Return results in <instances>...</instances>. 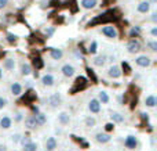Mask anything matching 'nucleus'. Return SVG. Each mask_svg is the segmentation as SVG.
<instances>
[{
    "mask_svg": "<svg viewBox=\"0 0 157 151\" xmlns=\"http://www.w3.org/2000/svg\"><path fill=\"white\" fill-rule=\"evenodd\" d=\"M2 79H3V69L0 68V80H2Z\"/></svg>",
    "mask_w": 157,
    "mask_h": 151,
    "instance_id": "43",
    "label": "nucleus"
},
{
    "mask_svg": "<svg viewBox=\"0 0 157 151\" xmlns=\"http://www.w3.org/2000/svg\"><path fill=\"white\" fill-rule=\"evenodd\" d=\"M19 140H21V135H18V133L11 136V141H13V143H19Z\"/></svg>",
    "mask_w": 157,
    "mask_h": 151,
    "instance_id": "31",
    "label": "nucleus"
},
{
    "mask_svg": "<svg viewBox=\"0 0 157 151\" xmlns=\"http://www.w3.org/2000/svg\"><path fill=\"white\" fill-rule=\"evenodd\" d=\"M105 63H106V55H98V57L94 58V64L97 67H102Z\"/></svg>",
    "mask_w": 157,
    "mask_h": 151,
    "instance_id": "27",
    "label": "nucleus"
},
{
    "mask_svg": "<svg viewBox=\"0 0 157 151\" xmlns=\"http://www.w3.org/2000/svg\"><path fill=\"white\" fill-rule=\"evenodd\" d=\"M139 33H141V28H139V27H134L130 31V35L131 36H136V35H139Z\"/></svg>",
    "mask_w": 157,
    "mask_h": 151,
    "instance_id": "30",
    "label": "nucleus"
},
{
    "mask_svg": "<svg viewBox=\"0 0 157 151\" xmlns=\"http://www.w3.org/2000/svg\"><path fill=\"white\" fill-rule=\"evenodd\" d=\"M19 141H21V144H22V146H24V144L29 143V141H32V140H30V137H28V136H25V137H21V140H19Z\"/></svg>",
    "mask_w": 157,
    "mask_h": 151,
    "instance_id": "35",
    "label": "nucleus"
},
{
    "mask_svg": "<svg viewBox=\"0 0 157 151\" xmlns=\"http://www.w3.org/2000/svg\"><path fill=\"white\" fill-rule=\"evenodd\" d=\"M145 105H146L147 108H155L156 104H157V99L155 94H149V96L145 97Z\"/></svg>",
    "mask_w": 157,
    "mask_h": 151,
    "instance_id": "14",
    "label": "nucleus"
},
{
    "mask_svg": "<svg viewBox=\"0 0 157 151\" xmlns=\"http://www.w3.org/2000/svg\"><path fill=\"white\" fill-rule=\"evenodd\" d=\"M61 94L59 93H52L51 96L48 97V104L51 105V107H58V105L61 104Z\"/></svg>",
    "mask_w": 157,
    "mask_h": 151,
    "instance_id": "12",
    "label": "nucleus"
},
{
    "mask_svg": "<svg viewBox=\"0 0 157 151\" xmlns=\"http://www.w3.org/2000/svg\"><path fill=\"white\" fill-rule=\"evenodd\" d=\"M125 47H127V51L130 53V54H135V53H139L142 50L141 43H139L138 40H135V39H132V40L128 42Z\"/></svg>",
    "mask_w": 157,
    "mask_h": 151,
    "instance_id": "1",
    "label": "nucleus"
},
{
    "mask_svg": "<svg viewBox=\"0 0 157 151\" xmlns=\"http://www.w3.org/2000/svg\"><path fill=\"white\" fill-rule=\"evenodd\" d=\"M7 4H8V0H0V8L6 7Z\"/></svg>",
    "mask_w": 157,
    "mask_h": 151,
    "instance_id": "38",
    "label": "nucleus"
},
{
    "mask_svg": "<svg viewBox=\"0 0 157 151\" xmlns=\"http://www.w3.org/2000/svg\"><path fill=\"white\" fill-rule=\"evenodd\" d=\"M102 33L106 36V38L110 39H116L117 38V31L113 25H106V27L102 28Z\"/></svg>",
    "mask_w": 157,
    "mask_h": 151,
    "instance_id": "3",
    "label": "nucleus"
},
{
    "mask_svg": "<svg viewBox=\"0 0 157 151\" xmlns=\"http://www.w3.org/2000/svg\"><path fill=\"white\" fill-rule=\"evenodd\" d=\"M58 122H59L62 126H66V125L71 124V114L66 112V111H62V112L58 114Z\"/></svg>",
    "mask_w": 157,
    "mask_h": 151,
    "instance_id": "8",
    "label": "nucleus"
},
{
    "mask_svg": "<svg viewBox=\"0 0 157 151\" xmlns=\"http://www.w3.org/2000/svg\"><path fill=\"white\" fill-rule=\"evenodd\" d=\"M147 47H149L152 51H157V42L156 40H150V42H147Z\"/></svg>",
    "mask_w": 157,
    "mask_h": 151,
    "instance_id": "29",
    "label": "nucleus"
},
{
    "mask_svg": "<svg viewBox=\"0 0 157 151\" xmlns=\"http://www.w3.org/2000/svg\"><path fill=\"white\" fill-rule=\"evenodd\" d=\"M3 68L6 71H14L15 69V60L14 58H6L3 63Z\"/></svg>",
    "mask_w": 157,
    "mask_h": 151,
    "instance_id": "17",
    "label": "nucleus"
},
{
    "mask_svg": "<svg viewBox=\"0 0 157 151\" xmlns=\"http://www.w3.org/2000/svg\"><path fill=\"white\" fill-rule=\"evenodd\" d=\"M37 149H39V146L35 141H29V143L22 146V151H37Z\"/></svg>",
    "mask_w": 157,
    "mask_h": 151,
    "instance_id": "25",
    "label": "nucleus"
},
{
    "mask_svg": "<svg viewBox=\"0 0 157 151\" xmlns=\"http://www.w3.org/2000/svg\"><path fill=\"white\" fill-rule=\"evenodd\" d=\"M41 83H43L44 86H47V88H51V86H54V83H55L54 75H51V74L43 75V76H41Z\"/></svg>",
    "mask_w": 157,
    "mask_h": 151,
    "instance_id": "10",
    "label": "nucleus"
},
{
    "mask_svg": "<svg viewBox=\"0 0 157 151\" xmlns=\"http://www.w3.org/2000/svg\"><path fill=\"white\" fill-rule=\"evenodd\" d=\"M88 110L91 114H98L101 112V103L98 99H91L88 101Z\"/></svg>",
    "mask_w": 157,
    "mask_h": 151,
    "instance_id": "4",
    "label": "nucleus"
},
{
    "mask_svg": "<svg viewBox=\"0 0 157 151\" xmlns=\"http://www.w3.org/2000/svg\"><path fill=\"white\" fill-rule=\"evenodd\" d=\"M135 63L138 67H142V68H146V67H149L150 64H152V58L149 57V55L144 54V55H138V57L135 58Z\"/></svg>",
    "mask_w": 157,
    "mask_h": 151,
    "instance_id": "2",
    "label": "nucleus"
},
{
    "mask_svg": "<svg viewBox=\"0 0 157 151\" xmlns=\"http://www.w3.org/2000/svg\"><path fill=\"white\" fill-rule=\"evenodd\" d=\"M21 74L24 75V76H29V75L32 74V67H30V64H28V63L21 64Z\"/></svg>",
    "mask_w": 157,
    "mask_h": 151,
    "instance_id": "24",
    "label": "nucleus"
},
{
    "mask_svg": "<svg viewBox=\"0 0 157 151\" xmlns=\"http://www.w3.org/2000/svg\"><path fill=\"white\" fill-rule=\"evenodd\" d=\"M153 22H157V13H152V17H150Z\"/></svg>",
    "mask_w": 157,
    "mask_h": 151,
    "instance_id": "39",
    "label": "nucleus"
},
{
    "mask_svg": "<svg viewBox=\"0 0 157 151\" xmlns=\"http://www.w3.org/2000/svg\"><path fill=\"white\" fill-rule=\"evenodd\" d=\"M136 10H138V13L141 14H146L150 11V2H141L138 4V7H136Z\"/></svg>",
    "mask_w": 157,
    "mask_h": 151,
    "instance_id": "16",
    "label": "nucleus"
},
{
    "mask_svg": "<svg viewBox=\"0 0 157 151\" xmlns=\"http://www.w3.org/2000/svg\"><path fill=\"white\" fill-rule=\"evenodd\" d=\"M35 121H36V125H37V126H43V125L47 124V115L46 114L37 112L35 116Z\"/></svg>",
    "mask_w": 157,
    "mask_h": 151,
    "instance_id": "20",
    "label": "nucleus"
},
{
    "mask_svg": "<svg viewBox=\"0 0 157 151\" xmlns=\"http://www.w3.org/2000/svg\"><path fill=\"white\" fill-rule=\"evenodd\" d=\"M108 75L112 78V79H119V78L121 76V71H120V67H119V65H112V67H109Z\"/></svg>",
    "mask_w": 157,
    "mask_h": 151,
    "instance_id": "9",
    "label": "nucleus"
},
{
    "mask_svg": "<svg viewBox=\"0 0 157 151\" xmlns=\"http://www.w3.org/2000/svg\"><path fill=\"white\" fill-rule=\"evenodd\" d=\"M124 146L127 147V149H130V150H135V149H136V146H138V140H136L135 136L130 135V136H127V137H125V140H124Z\"/></svg>",
    "mask_w": 157,
    "mask_h": 151,
    "instance_id": "7",
    "label": "nucleus"
},
{
    "mask_svg": "<svg viewBox=\"0 0 157 151\" xmlns=\"http://www.w3.org/2000/svg\"><path fill=\"white\" fill-rule=\"evenodd\" d=\"M6 105H7V99H6V97H2V96H0V110H3Z\"/></svg>",
    "mask_w": 157,
    "mask_h": 151,
    "instance_id": "32",
    "label": "nucleus"
},
{
    "mask_svg": "<svg viewBox=\"0 0 157 151\" xmlns=\"http://www.w3.org/2000/svg\"><path fill=\"white\" fill-rule=\"evenodd\" d=\"M110 119L113 121V124H123L124 115H121L120 112H110Z\"/></svg>",
    "mask_w": 157,
    "mask_h": 151,
    "instance_id": "23",
    "label": "nucleus"
},
{
    "mask_svg": "<svg viewBox=\"0 0 157 151\" xmlns=\"http://www.w3.org/2000/svg\"><path fill=\"white\" fill-rule=\"evenodd\" d=\"M150 33H152V36H157V28H156V27H153V28H152V31H150Z\"/></svg>",
    "mask_w": 157,
    "mask_h": 151,
    "instance_id": "40",
    "label": "nucleus"
},
{
    "mask_svg": "<svg viewBox=\"0 0 157 151\" xmlns=\"http://www.w3.org/2000/svg\"><path fill=\"white\" fill-rule=\"evenodd\" d=\"M11 126H13V119H11L10 116L4 115L0 118V128H2V129L7 130V129H10Z\"/></svg>",
    "mask_w": 157,
    "mask_h": 151,
    "instance_id": "11",
    "label": "nucleus"
},
{
    "mask_svg": "<svg viewBox=\"0 0 157 151\" xmlns=\"http://www.w3.org/2000/svg\"><path fill=\"white\" fill-rule=\"evenodd\" d=\"M141 115H142V118H144V119H146V121H147V119H149V116H147V115H149V114H145V112H142Z\"/></svg>",
    "mask_w": 157,
    "mask_h": 151,
    "instance_id": "42",
    "label": "nucleus"
},
{
    "mask_svg": "<svg viewBox=\"0 0 157 151\" xmlns=\"http://www.w3.org/2000/svg\"><path fill=\"white\" fill-rule=\"evenodd\" d=\"M54 28L52 27H48V28H46V29H44V33H46L47 36H52V33H54Z\"/></svg>",
    "mask_w": 157,
    "mask_h": 151,
    "instance_id": "33",
    "label": "nucleus"
},
{
    "mask_svg": "<svg viewBox=\"0 0 157 151\" xmlns=\"http://www.w3.org/2000/svg\"><path fill=\"white\" fill-rule=\"evenodd\" d=\"M98 100H99L101 104H108V103L110 101V97H109V94L106 93L105 90H101L99 93H98Z\"/></svg>",
    "mask_w": 157,
    "mask_h": 151,
    "instance_id": "22",
    "label": "nucleus"
},
{
    "mask_svg": "<svg viewBox=\"0 0 157 151\" xmlns=\"http://www.w3.org/2000/svg\"><path fill=\"white\" fill-rule=\"evenodd\" d=\"M7 40L8 42H15V36H14L13 33H8V35H7Z\"/></svg>",
    "mask_w": 157,
    "mask_h": 151,
    "instance_id": "36",
    "label": "nucleus"
},
{
    "mask_svg": "<svg viewBox=\"0 0 157 151\" xmlns=\"http://www.w3.org/2000/svg\"><path fill=\"white\" fill-rule=\"evenodd\" d=\"M10 90H11V94H13V96H19V94L22 93V86H21V83L13 82V83H11Z\"/></svg>",
    "mask_w": 157,
    "mask_h": 151,
    "instance_id": "19",
    "label": "nucleus"
},
{
    "mask_svg": "<svg viewBox=\"0 0 157 151\" xmlns=\"http://www.w3.org/2000/svg\"><path fill=\"white\" fill-rule=\"evenodd\" d=\"M22 118H24V116H22V112H21V111H18V112L15 114V119H14V121H15V122H21Z\"/></svg>",
    "mask_w": 157,
    "mask_h": 151,
    "instance_id": "34",
    "label": "nucleus"
},
{
    "mask_svg": "<svg viewBox=\"0 0 157 151\" xmlns=\"http://www.w3.org/2000/svg\"><path fill=\"white\" fill-rule=\"evenodd\" d=\"M95 140H97L98 143H101V144H106V143H109V141L112 140V136L109 135V133H106V132H99V133L95 135Z\"/></svg>",
    "mask_w": 157,
    "mask_h": 151,
    "instance_id": "6",
    "label": "nucleus"
},
{
    "mask_svg": "<svg viewBox=\"0 0 157 151\" xmlns=\"http://www.w3.org/2000/svg\"><path fill=\"white\" fill-rule=\"evenodd\" d=\"M84 125H86L87 128H94L95 125H97V119H95L94 116H87V118L84 119Z\"/></svg>",
    "mask_w": 157,
    "mask_h": 151,
    "instance_id": "26",
    "label": "nucleus"
},
{
    "mask_svg": "<svg viewBox=\"0 0 157 151\" xmlns=\"http://www.w3.org/2000/svg\"><path fill=\"white\" fill-rule=\"evenodd\" d=\"M61 71H62L63 76H66V78H72L75 74H76V69H75V67L72 65V64H63Z\"/></svg>",
    "mask_w": 157,
    "mask_h": 151,
    "instance_id": "5",
    "label": "nucleus"
},
{
    "mask_svg": "<svg viewBox=\"0 0 157 151\" xmlns=\"http://www.w3.org/2000/svg\"><path fill=\"white\" fill-rule=\"evenodd\" d=\"M97 50H98V43L97 42H91V44H90V47H88V53H91V54H95L97 53Z\"/></svg>",
    "mask_w": 157,
    "mask_h": 151,
    "instance_id": "28",
    "label": "nucleus"
},
{
    "mask_svg": "<svg viewBox=\"0 0 157 151\" xmlns=\"http://www.w3.org/2000/svg\"><path fill=\"white\" fill-rule=\"evenodd\" d=\"M50 55H51L52 60L58 61V60H61V58L63 57V51L61 49H51L50 50Z\"/></svg>",
    "mask_w": 157,
    "mask_h": 151,
    "instance_id": "21",
    "label": "nucleus"
},
{
    "mask_svg": "<svg viewBox=\"0 0 157 151\" xmlns=\"http://www.w3.org/2000/svg\"><path fill=\"white\" fill-rule=\"evenodd\" d=\"M80 4L84 10H91L98 4V0H81Z\"/></svg>",
    "mask_w": 157,
    "mask_h": 151,
    "instance_id": "18",
    "label": "nucleus"
},
{
    "mask_svg": "<svg viewBox=\"0 0 157 151\" xmlns=\"http://www.w3.org/2000/svg\"><path fill=\"white\" fill-rule=\"evenodd\" d=\"M24 124H25V128H26V129H29V130H33V129H36V128H37L36 121H35V116H28V118H25Z\"/></svg>",
    "mask_w": 157,
    "mask_h": 151,
    "instance_id": "15",
    "label": "nucleus"
},
{
    "mask_svg": "<svg viewBox=\"0 0 157 151\" xmlns=\"http://www.w3.org/2000/svg\"><path fill=\"white\" fill-rule=\"evenodd\" d=\"M0 151H7V146L6 144H0Z\"/></svg>",
    "mask_w": 157,
    "mask_h": 151,
    "instance_id": "41",
    "label": "nucleus"
},
{
    "mask_svg": "<svg viewBox=\"0 0 157 151\" xmlns=\"http://www.w3.org/2000/svg\"><path fill=\"white\" fill-rule=\"evenodd\" d=\"M105 126H106L105 129L108 130V132H109V130H112V129H114V125H113V124H106Z\"/></svg>",
    "mask_w": 157,
    "mask_h": 151,
    "instance_id": "37",
    "label": "nucleus"
},
{
    "mask_svg": "<svg viewBox=\"0 0 157 151\" xmlns=\"http://www.w3.org/2000/svg\"><path fill=\"white\" fill-rule=\"evenodd\" d=\"M58 143H57V139L55 137H48L46 140V144H44V147H46V151H54L57 149Z\"/></svg>",
    "mask_w": 157,
    "mask_h": 151,
    "instance_id": "13",
    "label": "nucleus"
},
{
    "mask_svg": "<svg viewBox=\"0 0 157 151\" xmlns=\"http://www.w3.org/2000/svg\"><path fill=\"white\" fill-rule=\"evenodd\" d=\"M157 2V0H150V3H156Z\"/></svg>",
    "mask_w": 157,
    "mask_h": 151,
    "instance_id": "44",
    "label": "nucleus"
}]
</instances>
